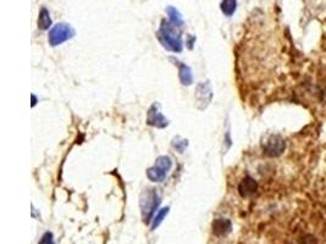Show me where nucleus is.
Here are the masks:
<instances>
[{
	"label": "nucleus",
	"instance_id": "f3484780",
	"mask_svg": "<svg viewBox=\"0 0 326 244\" xmlns=\"http://www.w3.org/2000/svg\"><path fill=\"white\" fill-rule=\"evenodd\" d=\"M31 98H32V108H34V107H36V105H37V102H38V100H37V97H36V95H34V94H32L31 95Z\"/></svg>",
	"mask_w": 326,
	"mask_h": 244
},
{
	"label": "nucleus",
	"instance_id": "9b49d317",
	"mask_svg": "<svg viewBox=\"0 0 326 244\" xmlns=\"http://www.w3.org/2000/svg\"><path fill=\"white\" fill-rule=\"evenodd\" d=\"M50 26H52V19H50L49 10L43 6L39 11V16H38V28L40 31H47Z\"/></svg>",
	"mask_w": 326,
	"mask_h": 244
},
{
	"label": "nucleus",
	"instance_id": "f8f14e48",
	"mask_svg": "<svg viewBox=\"0 0 326 244\" xmlns=\"http://www.w3.org/2000/svg\"><path fill=\"white\" fill-rule=\"evenodd\" d=\"M166 14H168L169 21H170L174 26H176V27L183 26V24H184L183 17H182L181 12L178 11L175 6L166 7Z\"/></svg>",
	"mask_w": 326,
	"mask_h": 244
},
{
	"label": "nucleus",
	"instance_id": "39448f33",
	"mask_svg": "<svg viewBox=\"0 0 326 244\" xmlns=\"http://www.w3.org/2000/svg\"><path fill=\"white\" fill-rule=\"evenodd\" d=\"M213 100V89L209 81L198 83L196 88V104L199 110H206Z\"/></svg>",
	"mask_w": 326,
	"mask_h": 244
},
{
	"label": "nucleus",
	"instance_id": "f03ea898",
	"mask_svg": "<svg viewBox=\"0 0 326 244\" xmlns=\"http://www.w3.org/2000/svg\"><path fill=\"white\" fill-rule=\"evenodd\" d=\"M160 203V197H159L158 192L153 190V188H147V190L141 193L140 208L145 223H149L153 220L154 214H155L156 209L159 208Z\"/></svg>",
	"mask_w": 326,
	"mask_h": 244
},
{
	"label": "nucleus",
	"instance_id": "7ed1b4c3",
	"mask_svg": "<svg viewBox=\"0 0 326 244\" xmlns=\"http://www.w3.org/2000/svg\"><path fill=\"white\" fill-rule=\"evenodd\" d=\"M171 166H173L171 158L168 157V155H161L155 160V163L147 170V177L151 182H163L168 172L170 171Z\"/></svg>",
	"mask_w": 326,
	"mask_h": 244
},
{
	"label": "nucleus",
	"instance_id": "a211bd4d",
	"mask_svg": "<svg viewBox=\"0 0 326 244\" xmlns=\"http://www.w3.org/2000/svg\"><path fill=\"white\" fill-rule=\"evenodd\" d=\"M298 244H305V243H298Z\"/></svg>",
	"mask_w": 326,
	"mask_h": 244
},
{
	"label": "nucleus",
	"instance_id": "dca6fc26",
	"mask_svg": "<svg viewBox=\"0 0 326 244\" xmlns=\"http://www.w3.org/2000/svg\"><path fill=\"white\" fill-rule=\"evenodd\" d=\"M38 244H55L54 243V237H53V233L52 232H45L44 235L42 236V238H40L39 243Z\"/></svg>",
	"mask_w": 326,
	"mask_h": 244
},
{
	"label": "nucleus",
	"instance_id": "9d476101",
	"mask_svg": "<svg viewBox=\"0 0 326 244\" xmlns=\"http://www.w3.org/2000/svg\"><path fill=\"white\" fill-rule=\"evenodd\" d=\"M258 190V183L251 176H246L238 185V193L241 197L247 198L254 194Z\"/></svg>",
	"mask_w": 326,
	"mask_h": 244
},
{
	"label": "nucleus",
	"instance_id": "423d86ee",
	"mask_svg": "<svg viewBox=\"0 0 326 244\" xmlns=\"http://www.w3.org/2000/svg\"><path fill=\"white\" fill-rule=\"evenodd\" d=\"M264 148V153L270 158H277L285 152V148H286V143L282 139V137L277 135L270 136L267 139L265 144L263 145Z\"/></svg>",
	"mask_w": 326,
	"mask_h": 244
},
{
	"label": "nucleus",
	"instance_id": "2eb2a0df",
	"mask_svg": "<svg viewBox=\"0 0 326 244\" xmlns=\"http://www.w3.org/2000/svg\"><path fill=\"white\" fill-rule=\"evenodd\" d=\"M171 145H173L174 149L178 150V153H183L186 150V148L188 147V140L186 138H182L180 136L178 137H174L171 140Z\"/></svg>",
	"mask_w": 326,
	"mask_h": 244
},
{
	"label": "nucleus",
	"instance_id": "ddd939ff",
	"mask_svg": "<svg viewBox=\"0 0 326 244\" xmlns=\"http://www.w3.org/2000/svg\"><path fill=\"white\" fill-rule=\"evenodd\" d=\"M220 9H221L222 14L224 15H226V16H231V15H234V12L236 11L237 1H235V0H225V1H221Z\"/></svg>",
	"mask_w": 326,
	"mask_h": 244
},
{
	"label": "nucleus",
	"instance_id": "0eeeda50",
	"mask_svg": "<svg viewBox=\"0 0 326 244\" xmlns=\"http://www.w3.org/2000/svg\"><path fill=\"white\" fill-rule=\"evenodd\" d=\"M160 105L158 103H154L150 108H149L148 112H147V123L151 127L156 128H165L170 125V120L166 119L159 110Z\"/></svg>",
	"mask_w": 326,
	"mask_h": 244
},
{
	"label": "nucleus",
	"instance_id": "6e6552de",
	"mask_svg": "<svg viewBox=\"0 0 326 244\" xmlns=\"http://www.w3.org/2000/svg\"><path fill=\"white\" fill-rule=\"evenodd\" d=\"M170 61H173L176 66L178 67V79L182 85H191L193 83V74H192V70L188 65L183 64L180 60L175 59V57H169Z\"/></svg>",
	"mask_w": 326,
	"mask_h": 244
},
{
	"label": "nucleus",
	"instance_id": "f257e3e1",
	"mask_svg": "<svg viewBox=\"0 0 326 244\" xmlns=\"http://www.w3.org/2000/svg\"><path fill=\"white\" fill-rule=\"evenodd\" d=\"M156 38L166 50L173 53H181L183 49L181 32L170 21L163 20L156 31Z\"/></svg>",
	"mask_w": 326,
	"mask_h": 244
},
{
	"label": "nucleus",
	"instance_id": "4468645a",
	"mask_svg": "<svg viewBox=\"0 0 326 244\" xmlns=\"http://www.w3.org/2000/svg\"><path fill=\"white\" fill-rule=\"evenodd\" d=\"M169 210H170V208L166 206V208H163L161 210H159L158 213H156V215L154 216L153 220H151V230H155L156 227L160 226V223L163 222V220L165 218V216L169 214Z\"/></svg>",
	"mask_w": 326,
	"mask_h": 244
},
{
	"label": "nucleus",
	"instance_id": "20e7f679",
	"mask_svg": "<svg viewBox=\"0 0 326 244\" xmlns=\"http://www.w3.org/2000/svg\"><path fill=\"white\" fill-rule=\"evenodd\" d=\"M76 36L75 29L69 24H58L49 31L48 41L52 47H58L62 43L70 41Z\"/></svg>",
	"mask_w": 326,
	"mask_h": 244
},
{
	"label": "nucleus",
	"instance_id": "1a4fd4ad",
	"mask_svg": "<svg viewBox=\"0 0 326 244\" xmlns=\"http://www.w3.org/2000/svg\"><path fill=\"white\" fill-rule=\"evenodd\" d=\"M211 228H213V233L216 237H225L232 231V223L229 218H215L211 223Z\"/></svg>",
	"mask_w": 326,
	"mask_h": 244
}]
</instances>
